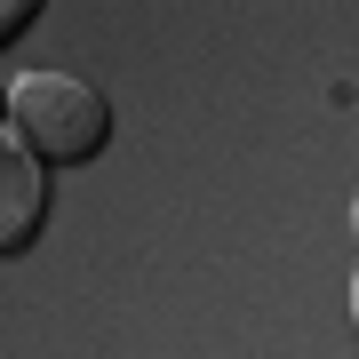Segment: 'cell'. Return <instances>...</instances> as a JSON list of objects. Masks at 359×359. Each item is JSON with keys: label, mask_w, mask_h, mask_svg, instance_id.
<instances>
[{"label": "cell", "mask_w": 359, "mask_h": 359, "mask_svg": "<svg viewBox=\"0 0 359 359\" xmlns=\"http://www.w3.org/2000/svg\"><path fill=\"white\" fill-rule=\"evenodd\" d=\"M8 136L40 168H88L112 144V96L65 72H25L8 80Z\"/></svg>", "instance_id": "6da1fadb"}, {"label": "cell", "mask_w": 359, "mask_h": 359, "mask_svg": "<svg viewBox=\"0 0 359 359\" xmlns=\"http://www.w3.org/2000/svg\"><path fill=\"white\" fill-rule=\"evenodd\" d=\"M48 224V176L16 136H0V256H25Z\"/></svg>", "instance_id": "7a4b0ae2"}, {"label": "cell", "mask_w": 359, "mask_h": 359, "mask_svg": "<svg viewBox=\"0 0 359 359\" xmlns=\"http://www.w3.org/2000/svg\"><path fill=\"white\" fill-rule=\"evenodd\" d=\"M351 327H359V280H351Z\"/></svg>", "instance_id": "3957f363"}, {"label": "cell", "mask_w": 359, "mask_h": 359, "mask_svg": "<svg viewBox=\"0 0 359 359\" xmlns=\"http://www.w3.org/2000/svg\"><path fill=\"white\" fill-rule=\"evenodd\" d=\"M351 231H359V208H351Z\"/></svg>", "instance_id": "277c9868"}]
</instances>
